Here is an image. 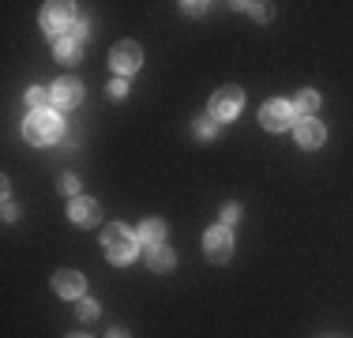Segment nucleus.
Masks as SVG:
<instances>
[{
	"label": "nucleus",
	"instance_id": "nucleus-8",
	"mask_svg": "<svg viewBox=\"0 0 353 338\" xmlns=\"http://www.w3.org/2000/svg\"><path fill=\"white\" fill-rule=\"evenodd\" d=\"M83 41H87V30H83V27H72L68 34H64V38L53 41V49H57V57H61L64 64H72L75 57L83 53Z\"/></svg>",
	"mask_w": 353,
	"mask_h": 338
},
{
	"label": "nucleus",
	"instance_id": "nucleus-13",
	"mask_svg": "<svg viewBox=\"0 0 353 338\" xmlns=\"http://www.w3.org/2000/svg\"><path fill=\"white\" fill-rule=\"evenodd\" d=\"M147 267L150 270H170L173 267V248H165V244H150L147 248Z\"/></svg>",
	"mask_w": 353,
	"mask_h": 338
},
{
	"label": "nucleus",
	"instance_id": "nucleus-10",
	"mask_svg": "<svg viewBox=\"0 0 353 338\" xmlns=\"http://www.w3.org/2000/svg\"><path fill=\"white\" fill-rule=\"evenodd\" d=\"M83 282H87V278H83L79 270H57V278H53L61 297H83Z\"/></svg>",
	"mask_w": 353,
	"mask_h": 338
},
{
	"label": "nucleus",
	"instance_id": "nucleus-19",
	"mask_svg": "<svg viewBox=\"0 0 353 338\" xmlns=\"http://www.w3.org/2000/svg\"><path fill=\"white\" fill-rule=\"evenodd\" d=\"M252 15H256V19H271V4H245Z\"/></svg>",
	"mask_w": 353,
	"mask_h": 338
},
{
	"label": "nucleus",
	"instance_id": "nucleus-18",
	"mask_svg": "<svg viewBox=\"0 0 353 338\" xmlns=\"http://www.w3.org/2000/svg\"><path fill=\"white\" fill-rule=\"evenodd\" d=\"M124 95H128V83H124V79L109 83V98H124Z\"/></svg>",
	"mask_w": 353,
	"mask_h": 338
},
{
	"label": "nucleus",
	"instance_id": "nucleus-20",
	"mask_svg": "<svg viewBox=\"0 0 353 338\" xmlns=\"http://www.w3.org/2000/svg\"><path fill=\"white\" fill-rule=\"evenodd\" d=\"M79 316H83V319H94V316H98V304H94V301H83V304H79Z\"/></svg>",
	"mask_w": 353,
	"mask_h": 338
},
{
	"label": "nucleus",
	"instance_id": "nucleus-17",
	"mask_svg": "<svg viewBox=\"0 0 353 338\" xmlns=\"http://www.w3.org/2000/svg\"><path fill=\"white\" fill-rule=\"evenodd\" d=\"M214 132H218L214 128V117H199V121H196V135H199V139H211Z\"/></svg>",
	"mask_w": 353,
	"mask_h": 338
},
{
	"label": "nucleus",
	"instance_id": "nucleus-2",
	"mask_svg": "<svg viewBox=\"0 0 353 338\" xmlns=\"http://www.w3.org/2000/svg\"><path fill=\"white\" fill-rule=\"evenodd\" d=\"M102 244H105V256L113 259V264H128V259L136 256V237L124 230V226H109L102 233Z\"/></svg>",
	"mask_w": 353,
	"mask_h": 338
},
{
	"label": "nucleus",
	"instance_id": "nucleus-3",
	"mask_svg": "<svg viewBox=\"0 0 353 338\" xmlns=\"http://www.w3.org/2000/svg\"><path fill=\"white\" fill-rule=\"evenodd\" d=\"M241 101H245V95H241L237 87H222L211 98V117L214 121H233V117L241 113Z\"/></svg>",
	"mask_w": 353,
	"mask_h": 338
},
{
	"label": "nucleus",
	"instance_id": "nucleus-1",
	"mask_svg": "<svg viewBox=\"0 0 353 338\" xmlns=\"http://www.w3.org/2000/svg\"><path fill=\"white\" fill-rule=\"evenodd\" d=\"M61 117L57 113H30L27 124H23V135H27V143H34V147H46V143H57L61 139Z\"/></svg>",
	"mask_w": 353,
	"mask_h": 338
},
{
	"label": "nucleus",
	"instance_id": "nucleus-11",
	"mask_svg": "<svg viewBox=\"0 0 353 338\" xmlns=\"http://www.w3.org/2000/svg\"><path fill=\"white\" fill-rule=\"evenodd\" d=\"M102 218V207L94 199H72V222L75 226H94Z\"/></svg>",
	"mask_w": 353,
	"mask_h": 338
},
{
	"label": "nucleus",
	"instance_id": "nucleus-21",
	"mask_svg": "<svg viewBox=\"0 0 353 338\" xmlns=\"http://www.w3.org/2000/svg\"><path fill=\"white\" fill-rule=\"evenodd\" d=\"M61 188L68 192V196H75V188H79V181H75L72 173H64V177H61Z\"/></svg>",
	"mask_w": 353,
	"mask_h": 338
},
{
	"label": "nucleus",
	"instance_id": "nucleus-15",
	"mask_svg": "<svg viewBox=\"0 0 353 338\" xmlns=\"http://www.w3.org/2000/svg\"><path fill=\"white\" fill-rule=\"evenodd\" d=\"M53 101V95H49L46 87H30V95H27V106H30V113H46V106Z\"/></svg>",
	"mask_w": 353,
	"mask_h": 338
},
{
	"label": "nucleus",
	"instance_id": "nucleus-7",
	"mask_svg": "<svg viewBox=\"0 0 353 338\" xmlns=\"http://www.w3.org/2000/svg\"><path fill=\"white\" fill-rule=\"evenodd\" d=\"M41 27L49 34H61L72 27V4H64V0H57V4H46L41 8Z\"/></svg>",
	"mask_w": 353,
	"mask_h": 338
},
{
	"label": "nucleus",
	"instance_id": "nucleus-12",
	"mask_svg": "<svg viewBox=\"0 0 353 338\" xmlns=\"http://www.w3.org/2000/svg\"><path fill=\"white\" fill-rule=\"evenodd\" d=\"M297 143L301 147H319V143H323V124H319L316 117H305V121L297 124Z\"/></svg>",
	"mask_w": 353,
	"mask_h": 338
},
{
	"label": "nucleus",
	"instance_id": "nucleus-23",
	"mask_svg": "<svg viewBox=\"0 0 353 338\" xmlns=\"http://www.w3.org/2000/svg\"><path fill=\"white\" fill-rule=\"evenodd\" d=\"M109 338H128V331H109Z\"/></svg>",
	"mask_w": 353,
	"mask_h": 338
},
{
	"label": "nucleus",
	"instance_id": "nucleus-22",
	"mask_svg": "<svg viewBox=\"0 0 353 338\" xmlns=\"http://www.w3.org/2000/svg\"><path fill=\"white\" fill-rule=\"evenodd\" d=\"M237 215H241L237 207H225V210H222V222H237Z\"/></svg>",
	"mask_w": 353,
	"mask_h": 338
},
{
	"label": "nucleus",
	"instance_id": "nucleus-14",
	"mask_svg": "<svg viewBox=\"0 0 353 338\" xmlns=\"http://www.w3.org/2000/svg\"><path fill=\"white\" fill-rule=\"evenodd\" d=\"M139 237H143V244H162V237H165V226L158 222V218H147V222L139 226Z\"/></svg>",
	"mask_w": 353,
	"mask_h": 338
},
{
	"label": "nucleus",
	"instance_id": "nucleus-6",
	"mask_svg": "<svg viewBox=\"0 0 353 338\" xmlns=\"http://www.w3.org/2000/svg\"><path fill=\"white\" fill-rule=\"evenodd\" d=\"M203 248H207V256L214 259V264H225V259L233 256V237H230V230H207V237H203Z\"/></svg>",
	"mask_w": 353,
	"mask_h": 338
},
{
	"label": "nucleus",
	"instance_id": "nucleus-5",
	"mask_svg": "<svg viewBox=\"0 0 353 338\" xmlns=\"http://www.w3.org/2000/svg\"><path fill=\"white\" fill-rule=\"evenodd\" d=\"M109 64L121 75H132L136 68H143V49L136 41H121V46H113V53H109Z\"/></svg>",
	"mask_w": 353,
	"mask_h": 338
},
{
	"label": "nucleus",
	"instance_id": "nucleus-24",
	"mask_svg": "<svg viewBox=\"0 0 353 338\" xmlns=\"http://www.w3.org/2000/svg\"><path fill=\"white\" fill-rule=\"evenodd\" d=\"M75 338H87V335H75Z\"/></svg>",
	"mask_w": 353,
	"mask_h": 338
},
{
	"label": "nucleus",
	"instance_id": "nucleus-4",
	"mask_svg": "<svg viewBox=\"0 0 353 338\" xmlns=\"http://www.w3.org/2000/svg\"><path fill=\"white\" fill-rule=\"evenodd\" d=\"M290 121H293V106H290V101H282V98L267 101V106L259 109V124H263V128H271V132L290 128Z\"/></svg>",
	"mask_w": 353,
	"mask_h": 338
},
{
	"label": "nucleus",
	"instance_id": "nucleus-16",
	"mask_svg": "<svg viewBox=\"0 0 353 338\" xmlns=\"http://www.w3.org/2000/svg\"><path fill=\"white\" fill-rule=\"evenodd\" d=\"M316 106H319L316 90H301V95H297V109H301V113H316Z\"/></svg>",
	"mask_w": 353,
	"mask_h": 338
},
{
	"label": "nucleus",
	"instance_id": "nucleus-9",
	"mask_svg": "<svg viewBox=\"0 0 353 338\" xmlns=\"http://www.w3.org/2000/svg\"><path fill=\"white\" fill-rule=\"evenodd\" d=\"M53 106L57 109H72V106H79V98H83V87H79V79H61V83H53Z\"/></svg>",
	"mask_w": 353,
	"mask_h": 338
}]
</instances>
